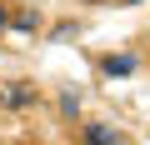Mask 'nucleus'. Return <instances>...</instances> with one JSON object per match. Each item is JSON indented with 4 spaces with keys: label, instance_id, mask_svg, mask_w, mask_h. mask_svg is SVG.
I'll return each instance as SVG.
<instances>
[{
    "label": "nucleus",
    "instance_id": "nucleus-1",
    "mask_svg": "<svg viewBox=\"0 0 150 145\" xmlns=\"http://www.w3.org/2000/svg\"><path fill=\"white\" fill-rule=\"evenodd\" d=\"M80 145H125V135H120V130H110V125H100V120H85Z\"/></svg>",
    "mask_w": 150,
    "mask_h": 145
},
{
    "label": "nucleus",
    "instance_id": "nucleus-5",
    "mask_svg": "<svg viewBox=\"0 0 150 145\" xmlns=\"http://www.w3.org/2000/svg\"><path fill=\"white\" fill-rule=\"evenodd\" d=\"M5 105H30V90H5Z\"/></svg>",
    "mask_w": 150,
    "mask_h": 145
},
{
    "label": "nucleus",
    "instance_id": "nucleus-7",
    "mask_svg": "<svg viewBox=\"0 0 150 145\" xmlns=\"http://www.w3.org/2000/svg\"><path fill=\"white\" fill-rule=\"evenodd\" d=\"M85 5H105V0H85Z\"/></svg>",
    "mask_w": 150,
    "mask_h": 145
},
{
    "label": "nucleus",
    "instance_id": "nucleus-8",
    "mask_svg": "<svg viewBox=\"0 0 150 145\" xmlns=\"http://www.w3.org/2000/svg\"><path fill=\"white\" fill-rule=\"evenodd\" d=\"M125 5H145V0H125Z\"/></svg>",
    "mask_w": 150,
    "mask_h": 145
},
{
    "label": "nucleus",
    "instance_id": "nucleus-3",
    "mask_svg": "<svg viewBox=\"0 0 150 145\" xmlns=\"http://www.w3.org/2000/svg\"><path fill=\"white\" fill-rule=\"evenodd\" d=\"M60 115H65V120H80V100H75V90L60 95Z\"/></svg>",
    "mask_w": 150,
    "mask_h": 145
},
{
    "label": "nucleus",
    "instance_id": "nucleus-2",
    "mask_svg": "<svg viewBox=\"0 0 150 145\" xmlns=\"http://www.w3.org/2000/svg\"><path fill=\"white\" fill-rule=\"evenodd\" d=\"M100 70H105V75H115V80H125V75H135V70H140V60H135L130 50H120V55H100Z\"/></svg>",
    "mask_w": 150,
    "mask_h": 145
},
{
    "label": "nucleus",
    "instance_id": "nucleus-6",
    "mask_svg": "<svg viewBox=\"0 0 150 145\" xmlns=\"http://www.w3.org/2000/svg\"><path fill=\"white\" fill-rule=\"evenodd\" d=\"M5 30H10V10L0 5V35H5Z\"/></svg>",
    "mask_w": 150,
    "mask_h": 145
},
{
    "label": "nucleus",
    "instance_id": "nucleus-4",
    "mask_svg": "<svg viewBox=\"0 0 150 145\" xmlns=\"http://www.w3.org/2000/svg\"><path fill=\"white\" fill-rule=\"evenodd\" d=\"M10 25H15V30H35V25H40V20H35V15H30V10H20V15H10Z\"/></svg>",
    "mask_w": 150,
    "mask_h": 145
}]
</instances>
